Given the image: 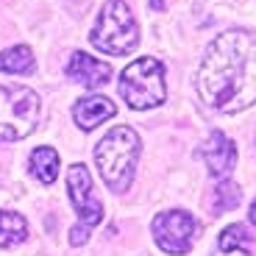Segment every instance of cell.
<instances>
[{
	"label": "cell",
	"instance_id": "cell-2",
	"mask_svg": "<svg viewBox=\"0 0 256 256\" xmlns=\"http://www.w3.org/2000/svg\"><path fill=\"white\" fill-rule=\"evenodd\" d=\"M140 136L134 128L114 126L95 148V164L100 178L112 192H126L134 181L136 159H140Z\"/></svg>",
	"mask_w": 256,
	"mask_h": 256
},
{
	"label": "cell",
	"instance_id": "cell-10",
	"mask_svg": "<svg viewBox=\"0 0 256 256\" xmlns=\"http://www.w3.org/2000/svg\"><path fill=\"white\" fill-rule=\"evenodd\" d=\"M114 114H117V106L103 95L81 98V100L72 106V120H76V126L84 128V131H92V128H98L100 122H106Z\"/></svg>",
	"mask_w": 256,
	"mask_h": 256
},
{
	"label": "cell",
	"instance_id": "cell-1",
	"mask_svg": "<svg viewBox=\"0 0 256 256\" xmlns=\"http://www.w3.org/2000/svg\"><path fill=\"white\" fill-rule=\"evenodd\" d=\"M198 95L214 112L237 114L256 103V36L234 28L214 36L198 67Z\"/></svg>",
	"mask_w": 256,
	"mask_h": 256
},
{
	"label": "cell",
	"instance_id": "cell-8",
	"mask_svg": "<svg viewBox=\"0 0 256 256\" xmlns=\"http://www.w3.org/2000/svg\"><path fill=\"white\" fill-rule=\"evenodd\" d=\"M200 156L214 178H228L234 164H237V145L223 131H212L209 140L200 145Z\"/></svg>",
	"mask_w": 256,
	"mask_h": 256
},
{
	"label": "cell",
	"instance_id": "cell-5",
	"mask_svg": "<svg viewBox=\"0 0 256 256\" xmlns=\"http://www.w3.org/2000/svg\"><path fill=\"white\" fill-rule=\"evenodd\" d=\"M42 114V100L28 86H0V145L34 134Z\"/></svg>",
	"mask_w": 256,
	"mask_h": 256
},
{
	"label": "cell",
	"instance_id": "cell-14",
	"mask_svg": "<svg viewBox=\"0 0 256 256\" xmlns=\"http://www.w3.org/2000/svg\"><path fill=\"white\" fill-rule=\"evenodd\" d=\"M240 200H242V192H240V186L234 184V181L223 178L218 186H214V192H212L209 209H212V214H223V212L237 209Z\"/></svg>",
	"mask_w": 256,
	"mask_h": 256
},
{
	"label": "cell",
	"instance_id": "cell-13",
	"mask_svg": "<svg viewBox=\"0 0 256 256\" xmlns=\"http://www.w3.org/2000/svg\"><path fill=\"white\" fill-rule=\"evenodd\" d=\"M0 72H12V76H28L34 72V53L26 45H14L0 53Z\"/></svg>",
	"mask_w": 256,
	"mask_h": 256
},
{
	"label": "cell",
	"instance_id": "cell-16",
	"mask_svg": "<svg viewBox=\"0 0 256 256\" xmlns=\"http://www.w3.org/2000/svg\"><path fill=\"white\" fill-rule=\"evenodd\" d=\"M86 240H90V226L78 223L76 228L70 231V242H72V245H84V242H86Z\"/></svg>",
	"mask_w": 256,
	"mask_h": 256
},
{
	"label": "cell",
	"instance_id": "cell-11",
	"mask_svg": "<svg viewBox=\"0 0 256 256\" xmlns=\"http://www.w3.org/2000/svg\"><path fill=\"white\" fill-rule=\"evenodd\" d=\"M28 167H31L34 178H39L42 184H53L58 178V154L53 148H36L31 154Z\"/></svg>",
	"mask_w": 256,
	"mask_h": 256
},
{
	"label": "cell",
	"instance_id": "cell-3",
	"mask_svg": "<svg viewBox=\"0 0 256 256\" xmlns=\"http://www.w3.org/2000/svg\"><path fill=\"white\" fill-rule=\"evenodd\" d=\"M90 42L100 53L109 56H128L140 45V28L131 8L122 0H106L90 31Z\"/></svg>",
	"mask_w": 256,
	"mask_h": 256
},
{
	"label": "cell",
	"instance_id": "cell-15",
	"mask_svg": "<svg viewBox=\"0 0 256 256\" xmlns=\"http://www.w3.org/2000/svg\"><path fill=\"white\" fill-rule=\"evenodd\" d=\"M218 248L223 250V254H234V250L250 254V250H254V237H250V231L245 228L242 223H234V226H228V228H223V234H220V240H218Z\"/></svg>",
	"mask_w": 256,
	"mask_h": 256
},
{
	"label": "cell",
	"instance_id": "cell-6",
	"mask_svg": "<svg viewBox=\"0 0 256 256\" xmlns=\"http://www.w3.org/2000/svg\"><path fill=\"white\" fill-rule=\"evenodd\" d=\"M150 231H154L156 245H159L164 254L184 256V254H190L192 245H195V237H198V220L184 209H170V212L156 214L154 223H150Z\"/></svg>",
	"mask_w": 256,
	"mask_h": 256
},
{
	"label": "cell",
	"instance_id": "cell-12",
	"mask_svg": "<svg viewBox=\"0 0 256 256\" xmlns=\"http://www.w3.org/2000/svg\"><path fill=\"white\" fill-rule=\"evenodd\" d=\"M28 237V223L22 214L17 212H6L0 209V248H12V245H20Z\"/></svg>",
	"mask_w": 256,
	"mask_h": 256
},
{
	"label": "cell",
	"instance_id": "cell-9",
	"mask_svg": "<svg viewBox=\"0 0 256 256\" xmlns=\"http://www.w3.org/2000/svg\"><path fill=\"white\" fill-rule=\"evenodd\" d=\"M64 76L76 84L90 86V90H100L103 84H109V78H112V64L100 62V58H92L90 53H84V50H76L72 58L67 62V67H64Z\"/></svg>",
	"mask_w": 256,
	"mask_h": 256
},
{
	"label": "cell",
	"instance_id": "cell-18",
	"mask_svg": "<svg viewBox=\"0 0 256 256\" xmlns=\"http://www.w3.org/2000/svg\"><path fill=\"white\" fill-rule=\"evenodd\" d=\"M250 223L256 226V200H254V204H250Z\"/></svg>",
	"mask_w": 256,
	"mask_h": 256
},
{
	"label": "cell",
	"instance_id": "cell-4",
	"mask_svg": "<svg viewBox=\"0 0 256 256\" xmlns=\"http://www.w3.org/2000/svg\"><path fill=\"white\" fill-rule=\"evenodd\" d=\"M120 95L131 109H154L164 103L167 86H164V64L154 56L134 58L126 70L120 72Z\"/></svg>",
	"mask_w": 256,
	"mask_h": 256
},
{
	"label": "cell",
	"instance_id": "cell-7",
	"mask_svg": "<svg viewBox=\"0 0 256 256\" xmlns=\"http://www.w3.org/2000/svg\"><path fill=\"white\" fill-rule=\"evenodd\" d=\"M67 192H70V204L76 209V214L81 218L84 226H98L103 220V204L95 198L92 192V178L90 170L84 164H72L67 170Z\"/></svg>",
	"mask_w": 256,
	"mask_h": 256
},
{
	"label": "cell",
	"instance_id": "cell-17",
	"mask_svg": "<svg viewBox=\"0 0 256 256\" xmlns=\"http://www.w3.org/2000/svg\"><path fill=\"white\" fill-rule=\"evenodd\" d=\"M164 6H167V0H150V8H154V12H162Z\"/></svg>",
	"mask_w": 256,
	"mask_h": 256
}]
</instances>
